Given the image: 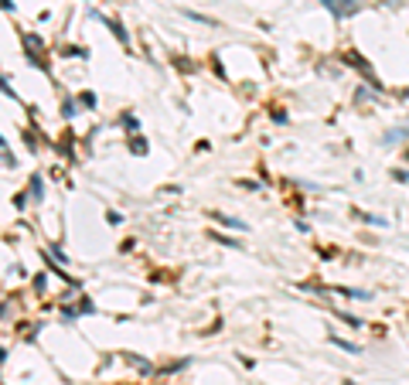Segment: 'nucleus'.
I'll use <instances>...</instances> for the list:
<instances>
[{"mask_svg":"<svg viewBox=\"0 0 409 385\" xmlns=\"http://www.w3.org/2000/svg\"><path fill=\"white\" fill-rule=\"evenodd\" d=\"M79 99H82V102H85V106H96V96H92V92H82V96H79Z\"/></svg>","mask_w":409,"mask_h":385,"instance_id":"nucleus-3","label":"nucleus"},{"mask_svg":"<svg viewBox=\"0 0 409 385\" xmlns=\"http://www.w3.org/2000/svg\"><path fill=\"white\" fill-rule=\"evenodd\" d=\"M212 218H218L222 225H232V228H239V232H246V225H242L239 218H228V215H212Z\"/></svg>","mask_w":409,"mask_h":385,"instance_id":"nucleus-1","label":"nucleus"},{"mask_svg":"<svg viewBox=\"0 0 409 385\" xmlns=\"http://www.w3.org/2000/svg\"><path fill=\"white\" fill-rule=\"evenodd\" d=\"M31 194H41V177H31Z\"/></svg>","mask_w":409,"mask_h":385,"instance_id":"nucleus-4","label":"nucleus"},{"mask_svg":"<svg viewBox=\"0 0 409 385\" xmlns=\"http://www.w3.org/2000/svg\"><path fill=\"white\" fill-rule=\"evenodd\" d=\"M334 344H338L341 351H348V354H358V344H352V341H341V338H334Z\"/></svg>","mask_w":409,"mask_h":385,"instance_id":"nucleus-2","label":"nucleus"}]
</instances>
